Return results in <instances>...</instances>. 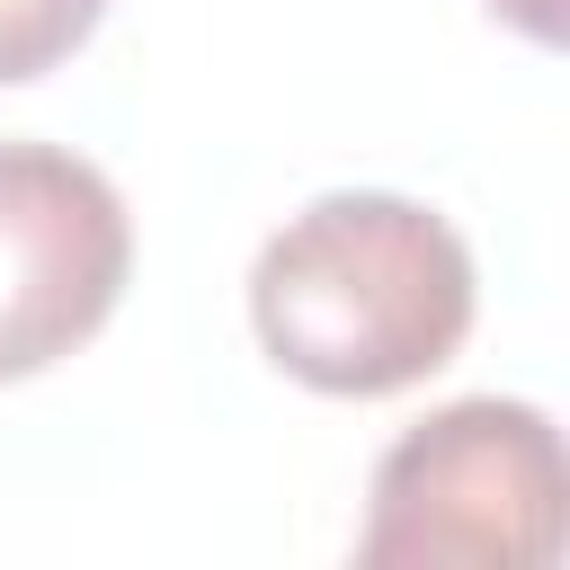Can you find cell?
Listing matches in <instances>:
<instances>
[{"mask_svg":"<svg viewBox=\"0 0 570 570\" xmlns=\"http://www.w3.org/2000/svg\"><path fill=\"white\" fill-rule=\"evenodd\" d=\"M481 276L463 232L392 187H330L249 258V330L276 374L330 401H383L454 365Z\"/></svg>","mask_w":570,"mask_h":570,"instance_id":"6da1fadb","label":"cell"},{"mask_svg":"<svg viewBox=\"0 0 570 570\" xmlns=\"http://www.w3.org/2000/svg\"><path fill=\"white\" fill-rule=\"evenodd\" d=\"M570 534L561 428L534 401H445L374 463L356 561L374 570H552Z\"/></svg>","mask_w":570,"mask_h":570,"instance_id":"7a4b0ae2","label":"cell"},{"mask_svg":"<svg viewBox=\"0 0 570 570\" xmlns=\"http://www.w3.org/2000/svg\"><path fill=\"white\" fill-rule=\"evenodd\" d=\"M134 276L116 178L62 142H0V383L89 347Z\"/></svg>","mask_w":570,"mask_h":570,"instance_id":"3957f363","label":"cell"},{"mask_svg":"<svg viewBox=\"0 0 570 570\" xmlns=\"http://www.w3.org/2000/svg\"><path fill=\"white\" fill-rule=\"evenodd\" d=\"M107 0H0V89L62 71L98 36Z\"/></svg>","mask_w":570,"mask_h":570,"instance_id":"277c9868","label":"cell"},{"mask_svg":"<svg viewBox=\"0 0 570 570\" xmlns=\"http://www.w3.org/2000/svg\"><path fill=\"white\" fill-rule=\"evenodd\" d=\"M490 18H508L534 45H561V0H490Z\"/></svg>","mask_w":570,"mask_h":570,"instance_id":"5b68a950","label":"cell"}]
</instances>
